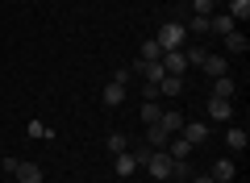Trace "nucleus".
Listing matches in <instances>:
<instances>
[{
    "label": "nucleus",
    "instance_id": "c85d7f7f",
    "mask_svg": "<svg viewBox=\"0 0 250 183\" xmlns=\"http://www.w3.org/2000/svg\"><path fill=\"white\" fill-rule=\"evenodd\" d=\"M142 100H159V83H146L142 87Z\"/></svg>",
    "mask_w": 250,
    "mask_h": 183
},
{
    "label": "nucleus",
    "instance_id": "0eeeda50",
    "mask_svg": "<svg viewBox=\"0 0 250 183\" xmlns=\"http://www.w3.org/2000/svg\"><path fill=\"white\" fill-rule=\"evenodd\" d=\"M113 171L121 175V179H129V175L138 171V154H134V150H125V154H113Z\"/></svg>",
    "mask_w": 250,
    "mask_h": 183
},
{
    "label": "nucleus",
    "instance_id": "aec40b11",
    "mask_svg": "<svg viewBox=\"0 0 250 183\" xmlns=\"http://www.w3.org/2000/svg\"><path fill=\"white\" fill-rule=\"evenodd\" d=\"M125 92H129V87H121V83H108V87H104V104H108V108H117V104L125 100Z\"/></svg>",
    "mask_w": 250,
    "mask_h": 183
},
{
    "label": "nucleus",
    "instance_id": "423d86ee",
    "mask_svg": "<svg viewBox=\"0 0 250 183\" xmlns=\"http://www.w3.org/2000/svg\"><path fill=\"white\" fill-rule=\"evenodd\" d=\"M208 96L233 100V96H238V83H233V75H217V79H213V87H208Z\"/></svg>",
    "mask_w": 250,
    "mask_h": 183
},
{
    "label": "nucleus",
    "instance_id": "20e7f679",
    "mask_svg": "<svg viewBox=\"0 0 250 183\" xmlns=\"http://www.w3.org/2000/svg\"><path fill=\"white\" fill-rule=\"evenodd\" d=\"M179 138H188L192 146H205V142H208V125H205V121H184Z\"/></svg>",
    "mask_w": 250,
    "mask_h": 183
},
{
    "label": "nucleus",
    "instance_id": "6ab92c4d",
    "mask_svg": "<svg viewBox=\"0 0 250 183\" xmlns=\"http://www.w3.org/2000/svg\"><path fill=\"white\" fill-rule=\"evenodd\" d=\"M179 92H184V79L179 75H163L159 79V96H179Z\"/></svg>",
    "mask_w": 250,
    "mask_h": 183
},
{
    "label": "nucleus",
    "instance_id": "f257e3e1",
    "mask_svg": "<svg viewBox=\"0 0 250 183\" xmlns=\"http://www.w3.org/2000/svg\"><path fill=\"white\" fill-rule=\"evenodd\" d=\"M154 42H159L163 54H167V50H184V46H188V29H184V21H167V25H159Z\"/></svg>",
    "mask_w": 250,
    "mask_h": 183
},
{
    "label": "nucleus",
    "instance_id": "393cba45",
    "mask_svg": "<svg viewBox=\"0 0 250 183\" xmlns=\"http://www.w3.org/2000/svg\"><path fill=\"white\" fill-rule=\"evenodd\" d=\"M229 17L233 21H246L250 17V0H229Z\"/></svg>",
    "mask_w": 250,
    "mask_h": 183
},
{
    "label": "nucleus",
    "instance_id": "bb28decb",
    "mask_svg": "<svg viewBox=\"0 0 250 183\" xmlns=\"http://www.w3.org/2000/svg\"><path fill=\"white\" fill-rule=\"evenodd\" d=\"M213 4L217 0H192V13H196V17H213Z\"/></svg>",
    "mask_w": 250,
    "mask_h": 183
},
{
    "label": "nucleus",
    "instance_id": "f3484780",
    "mask_svg": "<svg viewBox=\"0 0 250 183\" xmlns=\"http://www.w3.org/2000/svg\"><path fill=\"white\" fill-rule=\"evenodd\" d=\"M167 146H171V150H167L171 158H192V150H196V146H192V142H188V138H179V133H175V138L167 142Z\"/></svg>",
    "mask_w": 250,
    "mask_h": 183
},
{
    "label": "nucleus",
    "instance_id": "2f4dec72",
    "mask_svg": "<svg viewBox=\"0 0 250 183\" xmlns=\"http://www.w3.org/2000/svg\"><path fill=\"white\" fill-rule=\"evenodd\" d=\"M188 4H192V0H188Z\"/></svg>",
    "mask_w": 250,
    "mask_h": 183
},
{
    "label": "nucleus",
    "instance_id": "4be33fe9",
    "mask_svg": "<svg viewBox=\"0 0 250 183\" xmlns=\"http://www.w3.org/2000/svg\"><path fill=\"white\" fill-rule=\"evenodd\" d=\"M225 142H229V150H246V142H250V138H246V129H238V125H233V129L225 133Z\"/></svg>",
    "mask_w": 250,
    "mask_h": 183
},
{
    "label": "nucleus",
    "instance_id": "39448f33",
    "mask_svg": "<svg viewBox=\"0 0 250 183\" xmlns=\"http://www.w3.org/2000/svg\"><path fill=\"white\" fill-rule=\"evenodd\" d=\"M163 71L184 79V75H188V59H184V50H167V54H163Z\"/></svg>",
    "mask_w": 250,
    "mask_h": 183
},
{
    "label": "nucleus",
    "instance_id": "f03ea898",
    "mask_svg": "<svg viewBox=\"0 0 250 183\" xmlns=\"http://www.w3.org/2000/svg\"><path fill=\"white\" fill-rule=\"evenodd\" d=\"M142 166L154 175V179H171V154H167V150H150Z\"/></svg>",
    "mask_w": 250,
    "mask_h": 183
},
{
    "label": "nucleus",
    "instance_id": "ddd939ff",
    "mask_svg": "<svg viewBox=\"0 0 250 183\" xmlns=\"http://www.w3.org/2000/svg\"><path fill=\"white\" fill-rule=\"evenodd\" d=\"M208 175H213L217 183H233L238 166H233V158H217V163H213V171H208Z\"/></svg>",
    "mask_w": 250,
    "mask_h": 183
},
{
    "label": "nucleus",
    "instance_id": "cd10ccee",
    "mask_svg": "<svg viewBox=\"0 0 250 183\" xmlns=\"http://www.w3.org/2000/svg\"><path fill=\"white\" fill-rule=\"evenodd\" d=\"M129 79H134V67H117V75H113V83H121V87H129Z\"/></svg>",
    "mask_w": 250,
    "mask_h": 183
},
{
    "label": "nucleus",
    "instance_id": "b1692460",
    "mask_svg": "<svg viewBox=\"0 0 250 183\" xmlns=\"http://www.w3.org/2000/svg\"><path fill=\"white\" fill-rule=\"evenodd\" d=\"M129 150V138L125 133H108V154H125Z\"/></svg>",
    "mask_w": 250,
    "mask_h": 183
},
{
    "label": "nucleus",
    "instance_id": "6e6552de",
    "mask_svg": "<svg viewBox=\"0 0 250 183\" xmlns=\"http://www.w3.org/2000/svg\"><path fill=\"white\" fill-rule=\"evenodd\" d=\"M229 29H238V21H233L229 13H213V17H208V34L213 38H225Z\"/></svg>",
    "mask_w": 250,
    "mask_h": 183
},
{
    "label": "nucleus",
    "instance_id": "f8f14e48",
    "mask_svg": "<svg viewBox=\"0 0 250 183\" xmlns=\"http://www.w3.org/2000/svg\"><path fill=\"white\" fill-rule=\"evenodd\" d=\"M184 121H188V117H184V113H179V108H167V113H163V117H159V129H167V133H171V138H175V133H179V129H184Z\"/></svg>",
    "mask_w": 250,
    "mask_h": 183
},
{
    "label": "nucleus",
    "instance_id": "9d476101",
    "mask_svg": "<svg viewBox=\"0 0 250 183\" xmlns=\"http://www.w3.org/2000/svg\"><path fill=\"white\" fill-rule=\"evenodd\" d=\"M221 42H225V54H246V50H250V38L242 34V29H229Z\"/></svg>",
    "mask_w": 250,
    "mask_h": 183
},
{
    "label": "nucleus",
    "instance_id": "c756f323",
    "mask_svg": "<svg viewBox=\"0 0 250 183\" xmlns=\"http://www.w3.org/2000/svg\"><path fill=\"white\" fill-rule=\"evenodd\" d=\"M192 183H217L213 175H192Z\"/></svg>",
    "mask_w": 250,
    "mask_h": 183
},
{
    "label": "nucleus",
    "instance_id": "4468645a",
    "mask_svg": "<svg viewBox=\"0 0 250 183\" xmlns=\"http://www.w3.org/2000/svg\"><path fill=\"white\" fill-rule=\"evenodd\" d=\"M13 179H17V183H42V166H38V163H17Z\"/></svg>",
    "mask_w": 250,
    "mask_h": 183
},
{
    "label": "nucleus",
    "instance_id": "2eb2a0df",
    "mask_svg": "<svg viewBox=\"0 0 250 183\" xmlns=\"http://www.w3.org/2000/svg\"><path fill=\"white\" fill-rule=\"evenodd\" d=\"M167 142H171L167 129H159V125H146V146H150V150H167Z\"/></svg>",
    "mask_w": 250,
    "mask_h": 183
},
{
    "label": "nucleus",
    "instance_id": "7ed1b4c3",
    "mask_svg": "<svg viewBox=\"0 0 250 183\" xmlns=\"http://www.w3.org/2000/svg\"><path fill=\"white\" fill-rule=\"evenodd\" d=\"M200 71H205L208 79H217V75H229V54H213V50H208V59L200 62Z\"/></svg>",
    "mask_w": 250,
    "mask_h": 183
},
{
    "label": "nucleus",
    "instance_id": "1a4fd4ad",
    "mask_svg": "<svg viewBox=\"0 0 250 183\" xmlns=\"http://www.w3.org/2000/svg\"><path fill=\"white\" fill-rule=\"evenodd\" d=\"M134 75H142L146 83H159L167 71H163V59H154V62H134Z\"/></svg>",
    "mask_w": 250,
    "mask_h": 183
},
{
    "label": "nucleus",
    "instance_id": "a211bd4d",
    "mask_svg": "<svg viewBox=\"0 0 250 183\" xmlns=\"http://www.w3.org/2000/svg\"><path fill=\"white\" fill-rule=\"evenodd\" d=\"M184 59H188V67H200V62L208 59V46H205V42H192V46L184 50Z\"/></svg>",
    "mask_w": 250,
    "mask_h": 183
},
{
    "label": "nucleus",
    "instance_id": "9b49d317",
    "mask_svg": "<svg viewBox=\"0 0 250 183\" xmlns=\"http://www.w3.org/2000/svg\"><path fill=\"white\" fill-rule=\"evenodd\" d=\"M208 117H213V121H229V117H233V100L208 96Z\"/></svg>",
    "mask_w": 250,
    "mask_h": 183
},
{
    "label": "nucleus",
    "instance_id": "5701e85b",
    "mask_svg": "<svg viewBox=\"0 0 250 183\" xmlns=\"http://www.w3.org/2000/svg\"><path fill=\"white\" fill-rule=\"evenodd\" d=\"M154 59H163V50H159L154 38H146V42H142V59H138V62H154Z\"/></svg>",
    "mask_w": 250,
    "mask_h": 183
},
{
    "label": "nucleus",
    "instance_id": "7c9ffc66",
    "mask_svg": "<svg viewBox=\"0 0 250 183\" xmlns=\"http://www.w3.org/2000/svg\"><path fill=\"white\" fill-rule=\"evenodd\" d=\"M21 4H34V0H21Z\"/></svg>",
    "mask_w": 250,
    "mask_h": 183
},
{
    "label": "nucleus",
    "instance_id": "a878e982",
    "mask_svg": "<svg viewBox=\"0 0 250 183\" xmlns=\"http://www.w3.org/2000/svg\"><path fill=\"white\" fill-rule=\"evenodd\" d=\"M25 138H34V142H38V138H54V133H50V125H42V121H29V125H25Z\"/></svg>",
    "mask_w": 250,
    "mask_h": 183
},
{
    "label": "nucleus",
    "instance_id": "412c9836",
    "mask_svg": "<svg viewBox=\"0 0 250 183\" xmlns=\"http://www.w3.org/2000/svg\"><path fill=\"white\" fill-rule=\"evenodd\" d=\"M159 117H163L159 100H146V104H142V125H159Z\"/></svg>",
    "mask_w": 250,
    "mask_h": 183
},
{
    "label": "nucleus",
    "instance_id": "dca6fc26",
    "mask_svg": "<svg viewBox=\"0 0 250 183\" xmlns=\"http://www.w3.org/2000/svg\"><path fill=\"white\" fill-rule=\"evenodd\" d=\"M184 29H188V38H208V17H196V13H192V21H184Z\"/></svg>",
    "mask_w": 250,
    "mask_h": 183
}]
</instances>
